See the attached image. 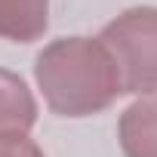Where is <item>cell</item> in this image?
<instances>
[{
    "mask_svg": "<svg viewBox=\"0 0 157 157\" xmlns=\"http://www.w3.org/2000/svg\"><path fill=\"white\" fill-rule=\"evenodd\" d=\"M37 123V99L16 71L0 68V136L31 132Z\"/></svg>",
    "mask_w": 157,
    "mask_h": 157,
    "instance_id": "277c9868",
    "label": "cell"
},
{
    "mask_svg": "<svg viewBox=\"0 0 157 157\" xmlns=\"http://www.w3.org/2000/svg\"><path fill=\"white\" fill-rule=\"evenodd\" d=\"M34 80L59 117H90L123 96L117 68L99 37H59L34 59Z\"/></svg>",
    "mask_w": 157,
    "mask_h": 157,
    "instance_id": "6da1fadb",
    "label": "cell"
},
{
    "mask_svg": "<svg viewBox=\"0 0 157 157\" xmlns=\"http://www.w3.org/2000/svg\"><path fill=\"white\" fill-rule=\"evenodd\" d=\"M49 28V0H0V37L34 43Z\"/></svg>",
    "mask_w": 157,
    "mask_h": 157,
    "instance_id": "5b68a950",
    "label": "cell"
},
{
    "mask_svg": "<svg viewBox=\"0 0 157 157\" xmlns=\"http://www.w3.org/2000/svg\"><path fill=\"white\" fill-rule=\"evenodd\" d=\"M99 43L117 68L123 93L145 96L157 90V6L123 10L102 28Z\"/></svg>",
    "mask_w": 157,
    "mask_h": 157,
    "instance_id": "7a4b0ae2",
    "label": "cell"
},
{
    "mask_svg": "<svg viewBox=\"0 0 157 157\" xmlns=\"http://www.w3.org/2000/svg\"><path fill=\"white\" fill-rule=\"evenodd\" d=\"M123 157H157V90L139 96L117 123Z\"/></svg>",
    "mask_w": 157,
    "mask_h": 157,
    "instance_id": "3957f363",
    "label": "cell"
},
{
    "mask_svg": "<svg viewBox=\"0 0 157 157\" xmlns=\"http://www.w3.org/2000/svg\"><path fill=\"white\" fill-rule=\"evenodd\" d=\"M0 157H46L28 132H13V136H0Z\"/></svg>",
    "mask_w": 157,
    "mask_h": 157,
    "instance_id": "8992f818",
    "label": "cell"
}]
</instances>
